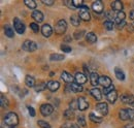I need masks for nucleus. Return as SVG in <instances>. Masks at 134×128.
Returning <instances> with one entry per match:
<instances>
[{"mask_svg":"<svg viewBox=\"0 0 134 128\" xmlns=\"http://www.w3.org/2000/svg\"><path fill=\"white\" fill-rule=\"evenodd\" d=\"M79 16L81 18V20H83V21H86V22L87 21H90L91 15L89 13V7L87 5H82L80 7V14H79Z\"/></svg>","mask_w":134,"mask_h":128,"instance_id":"obj_2","label":"nucleus"},{"mask_svg":"<svg viewBox=\"0 0 134 128\" xmlns=\"http://www.w3.org/2000/svg\"><path fill=\"white\" fill-rule=\"evenodd\" d=\"M127 112H128V116H129V120L134 121V110L133 109H128Z\"/></svg>","mask_w":134,"mask_h":128,"instance_id":"obj_44","label":"nucleus"},{"mask_svg":"<svg viewBox=\"0 0 134 128\" xmlns=\"http://www.w3.org/2000/svg\"><path fill=\"white\" fill-rule=\"evenodd\" d=\"M67 29V24L65 20H59L58 23L55 26V32L57 34H63L64 32L66 31Z\"/></svg>","mask_w":134,"mask_h":128,"instance_id":"obj_3","label":"nucleus"},{"mask_svg":"<svg viewBox=\"0 0 134 128\" xmlns=\"http://www.w3.org/2000/svg\"><path fill=\"white\" fill-rule=\"evenodd\" d=\"M70 90L73 91L74 93H79V92L83 91V87H82V85L77 84L76 82H73L72 84H70Z\"/></svg>","mask_w":134,"mask_h":128,"instance_id":"obj_20","label":"nucleus"},{"mask_svg":"<svg viewBox=\"0 0 134 128\" xmlns=\"http://www.w3.org/2000/svg\"><path fill=\"white\" fill-rule=\"evenodd\" d=\"M30 28L33 30V32L35 33H37V32L39 31V26H38V24H36V23H30Z\"/></svg>","mask_w":134,"mask_h":128,"instance_id":"obj_40","label":"nucleus"},{"mask_svg":"<svg viewBox=\"0 0 134 128\" xmlns=\"http://www.w3.org/2000/svg\"><path fill=\"white\" fill-rule=\"evenodd\" d=\"M69 108H70V110H75V109H79V101H77V99H75V100H72L70 103H69Z\"/></svg>","mask_w":134,"mask_h":128,"instance_id":"obj_38","label":"nucleus"},{"mask_svg":"<svg viewBox=\"0 0 134 128\" xmlns=\"http://www.w3.org/2000/svg\"><path fill=\"white\" fill-rule=\"evenodd\" d=\"M31 17L33 18L37 23H40V22L43 21V15H42V13L39 12V10H34L33 13H32V15H31Z\"/></svg>","mask_w":134,"mask_h":128,"instance_id":"obj_19","label":"nucleus"},{"mask_svg":"<svg viewBox=\"0 0 134 128\" xmlns=\"http://www.w3.org/2000/svg\"><path fill=\"white\" fill-rule=\"evenodd\" d=\"M27 109H28V112L30 114V116L31 117H35V110H34L32 106H27Z\"/></svg>","mask_w":134,"mask_h":128,"instance_id":"obj_47","label":"nucleus"},{"mask_svg":"<svg viewBox=\"0 0 134 128\" xmlns=\"http://www.w3.org/2000/svg\"><path fill=\"white\" fill-rule=\"evenodd\" d=\"M121 100L126 104L132 105V103L134 102V96L131 94H123L121 96Z\"/></svg>","mask_w":134,"mask_h":128,"instance_id":"obj_14","label":"nucleus"},{"mask_svg":"<svg viewBox=\"0 0 134 128\" xmlns=\"http://www.w3.org/2000/svg\"><path fill=\"white\" fill-rule=\"evenodd\" d=\"M70 127H71V126H68V125H66V124L63 125V126H61V128H70Z\"/></svg>","mask_w":134,"mask_h":128,"instance_id":"obj_54","label":"nucleus"},{"mask_svg":"<svg viewBox=\"0 0 134 128\" xmlns=\"http://www.w3.org/2000/svg\"><path fill=\"white\" fill-rule=\"evenodd\" d=\"M113 90H115V89H114V86L111 85L110 87H107V88H104V90H103V92H104V94H105V95H107V94H108L109 92H111Z\"/></svg>","mask_w":134,"mask_h":128,"instance_id":"obj_45","label":"nucleus"},{"mask_svg":"<svg viewBox=\"0 0 134 128\" xmlns=\"http://www.w3.org/2000/svg\"><path fill=\"white\" fill-rule=\"evenodd\" d=\"M77 101H79V110L80 111H85L89 108V102L87 101V99L85 97L77 98Z\"/></svg>","mask_w":134,"mask_h":128,"instance_id":"obj_11","label":"nucleus"},{"mask_svg":"<svg viewBox=\"0 0 134 128\" xmlns=\"http://www.w3.org/2000/svg\"><path fill=\"white\" fill-rule=\"evenodd\" d=\"M84 70H85V73H86V74H89V69L87 68V65H86V64H84Z\"/></svg>","mask_w":134,"mask_h":128,"instance_id":"obj_49","label":"nucleus"},{"mask_svg":"<svg viewBox=\"0 0 134 128\" xmlns=\"http://www.w3.org/2000/svg\"><path fill=\"white\" fill-rule=\"evenodd\" d=\"M72 2H73V5H74V7L76 8V7H81L82 5H84L83 3V0H72Z\"/></svg>","mask_w":134,"mask_h":128,"instance_id":"obj_41","label":"nucleus"},{"mask_svg":"<svg viewBox=\"0 0 134 128\" xmlns=\"http://www.w3.org/2000/svg\"><path fill=\"white\" fill-rule=\"evenodd\" d=\"M41 32H42V35L44 37H50L52 35V33H53V29H52V27L49 24H44L42 26V28H41Z\"/></svg>","mask_w":134,"mask_h":128,"instance_id":"obj_16","label":"nucleus"},{"mask_svg":"<svg viewBox=\"0 0 134 128\" xmlns=\"http://www.w3.org/2000/svg\"><path fill=\"white\" fill-rule=\"evenodd\" d=\"M95 110L102 116H106L107 113H108V106H107V104L105 102H99V103L96 104Z\"/></svg>","mask_w":134,"mask_h":128,"instance_id":"obj_6","label":"nucleus"},{"mask_svg":"<svg viewBox=\"0 0 134 128\" xmlns=\"http://www.w3.org/2000/svg\"><path fill=\"white\" fill-rule=\"evenodd\" d=\"M25 84L28 86V87H35V79H34L33 77H31V76H27L26 78H25Z\"/></svg>","mask_w":134,"mask_h":128,"instance_id":"obj_24","label":"nucleus"},{"mask_svg":"<svg viewBox=\"0 0 134 128\" xmlns=\"http://www.w3.org/2000/svg\"><path fill=\"white\" fill-rule=\"evenodd\" d=\"M84 30H77V31L74 32V34H73V36H74V38L75 39H81L82 37H83V35H84Z\"/></svg>","mask_w":134,"mask_h":128,"instance_id":"obj_39","label":"nucleus"},{"mask_svg":"<svg viewBox=\"0 0 134 128\" xmlns=\"http://www.w3.org/2000/svg\"><path fill=\"white\" fill-rule=\"evenodd\" d=\"M99 84L103 88H107V87L111 86V80L106 76H102L99 78Z\"/></svg>","mask_w":134,"mask_h":128,"instance_id":"obj_10","label":"nucleus"},{"mask_svg":"<svg viewBox=\"0 0 134 128\" xmlns=\"http://www.w3.org/2000/svg\"><path fill=\"white\" fill-rule=\"evenodd\" d=\"M54 111V108L49 104V103H44V104H42L41 106H40V113H41V115L42 116H44V117H48V116H50L51 114L53 113Z\"/></svg>","mask_w":134,"mask_h":128,"instance_id":"obj_7","label":"nucleus"},{"mask_svg":"<svg viewBox=\"0 0 134 128\" xmlns=\"http://www.w3.org/2000/svg\"><path fill=\"white\" fill-rule=\"evenodd\" d=\"M0 104H1V108H3V109H6L9 104L7 98L4 95H1V97H0Z\"/></svg>","mask_w":134,"mask_h":128,"instance_id":"obj_33","label":"nucleus"},{"mask_svg":"<svg viewBox=\"0 0 134 128\" xmlns=\"http://www.w3.org/2000/svg\"><path fill=\"white\" fill-rule=\"evenodd\" d=\"M115 74H116V77H117V79L119 81L125 80V74H124V72H123L119 67H116V68H115Z\"/></svg>","mask_w":134,"mask_h":128,"instance_id":"obj_28","label":"nucleus"},{"mask_svg":"<svg viewBox=\"0 0 134 128\" xmlns=\"http://www.w3.org/2000/svg\"><path fill=\"white\" fill-rule=\"evenodd\" d=\"M119 118H120L121 120H123V121L129 120V116H128L127 110H121V111L119 112Z\"/></svg>","mask_w":134,"mask_h":128,"instance_id":"obj_30","label":"nucleus"},{"mask_svg":"<svg viewBox=\"0 0 134 128\" xmlns=\"http://www.w3.org/2000/svg\"><path fill=\"white\" fill-rule=\"evenodd\" d=\"M70 22H71V24L73 26H79L81 24V18H80V16H77V15H73V16H71V18H70Z\"/></svg>","mask_w":134,"mask_h":128,"instance_id":"obj_29","label":"nucleus"},{"mask_svg":"<svg viewBox=\"0 0 134 128\" xmlns=\"http://www.w3.org/2000/svg\"><path fill=\"white\" fill-rule=\"evenodd\" d=\"M131 106H133V108H134V102L132 103V105H131Z\"/></svg>","mask_w":134,"mask_h":128,"instance_id":"obj_57","label":"nucleus"},{"mask_svg":"<svg viewBox=\"0 0 134 128\" xmlns=\"http://www.w3.org/2000/svg\"><path fill=\"white\" fill-rule=\"evenodd\" d=\"M22 48H23L24 51H26V52H34L37 49V45L34 41H32V40H25L23 42Z\"/></svg>","mask_w":134,"mask_h":128,"instance_id":"obj_4","label":"nucleus"},{"mask_svg":"<svg viewBox=\"0 0 134 128\" xmlns=\"http://www.w3.org/2000/svg\"><path fill=\"white\" fill-rule=\"evenodd\" d=\"M77 124H79L80 126H83V127L86 126V119H85V117L83 115H80V116L77 117Z\"/></svg>","mask_w":134,"mask_h":128,"instance_id":"obj_36","label":"nucleus"},{"mask_svg":"<svg viewBox=\"0 0 134 128\" xmlns=\"http://www.w3.org/2000/svg\"><path fill=\"white\" fill-rule=\"evenodd\" d=\"M47 85H48V89L51 92H56L60 88V83L57 81H49L47 83Z\"/></svg>","mask_w":134,"mask_h":128,"instance_id":"obj_9","label":"nucleus"},{"mask_svg":"<svg viewBox=\"0 0 134 128\" xmlns=\"http://www.w3.org/2000/svg\"><path fill=\"white\" fill-rule=\"evenodd\" d=\"M54 74H55V72H51V73H50V76H51V77H53Z\"/></svg>","mask_w":134,"mask_h":128,"instance_id":"obj_56","label":"nucleus"},{"mask_svg":"<svg viewBox=\"0 0 134 128\" xmlns=\"http://www.w3.org/2000/svg\"><path fill=\"white\" fill-rule=\"evenodd\" d=\"M14 27H15L16 32H18L19 34H23L25 32V25H24V23L20 19H18V18H15V20H14Z\"/></svg>","mask_w":134,"mask_h":128,"instance_id":"obj_5","label":"nucleus"},{"mask_svg":"<svg viewBox=\"0 0 134 128\" xmlns=\"http://www.w3.org/2000/svg\"><path fill=\"white\" fill-rule=\"evenodd\" d=\"M89 118H90V120H91L92 122H94V123H101V122H102V118H101V117H97V116L94 115L93 113H91V114L89 115Z\"/></svg>","mask_w":134,"mask_h":128,"instance_id":"obj_32","label":"nucleus"},{"mask_svg":"<svg viewBox=\"0 0 134 128\" xmlns=\"http://www.w3.org/2000/svg\"><path fill=\"white\" fill-rule=\"evenodd\" d=\"M64 4H65V5H67V7H68V8H70V9H75V7H74V5H73L72 0H69V1H64Z\"/></svg>","mask_w":134,"mask_h":128,"instance_id":"obj_42","label":"nucleus"},{"mask_svg":"<svg viewBox=\"0 0 134 128\" xmlns=\"http://www.w3.org/2000/svg\"><path fill=\"white\" fill-rule=\"evenodd\" d=\"M12 128H14V127H12Z\"/></svg>","mask_w":134,"mask_h":128,"instance_id":"obj_58","label":"nucleus"},{"mask_svg":"<svg viewBox=\"0 0 134 128\" xmlns=\"http://www.w3.org/2000/svg\"><path fill=\"white\" fill-rule=\"evenodd\" d=\"M74 80L77 84L80 85H83L87 82V76L83 73V72H76L75 73V77H74Z\"/></svg>","mask_w":134,"mask_h":128,"instance_id":"obj_13","label":"nucleus"},{"mask_svg":"<svg viewBox=\"0 0 134 128\" xmlns=\"http://www.w3.org/2000/svg\"><path fill=\"white\" fill-rule=\"evenodd\" d=\"M24 3L26 4L27 7H29L30 9H35L36 8V2L34 0H25Z\"/></svg>","mask_w":134,"mask_h":128,"instance_id":"obj_34","label":"nucleus"},{"mask_svg":"<svg viewBox=\"0 0 134 128\" xmlns=\"http://www.w3.org/2000/svg\"><path fill=\"white\" fill-rule=\"evenodd\" d=\"M127 29H128V30L133 31V27H132V26H130V25H129V26H127Z\"/></svg>","mask_w":134,"mask_h":128,"instance_id":"obj_53","label":"nucleus"},{"mask_svg":"<svg viewBox=\"0 0 134 128\" xmlns=\"http://www.w3.org/2000/svg\"><path fill=\"white\" fill-rule=\"evenodd\" d=\"M125 13L124 12H119L117 13V16H116V19H115V23L116 24H120V23H122V22H124V20H125Z\"/></svg>","mask_w":134,"mask_h":128,"instance_id":"obj_23","label":"nucleus"},{"mask_svg":"<svg viewBox=\"0 0 134 128\" xmlns=\"http://www.w3.org/2000/svg\"><path fill=\"white\" fill-rule=\"evenodd\" d=\"M86 40L89 44H94V42L97 41V36H96V34L94 32H89L86 35Z\"/></svg>","mask_w":134,"mask_h":128,"instance_id":"obj_18","label":"nucleus"},{"mask_svg":"<svg viewBox=\"0 0 134 128\" xmlns=\"http://www.w3.org/2000/svg\"><path fill=\"white\" fill-rule=\"evenodd\" d=\"M41 3L46 4V5H53L55 3V1L54 0H41Z\"/></svg>","mask_w":134,"mask_h":128,"instance_id":"obj_46","label":"nucleus"},{"mask_svg":"<svg viewBox=\"0 0 134 128\" xmlns=\"http://www.w3.org/2000/svg\"><path fill=\"white\" fill-rule=\"evenodd\" d=\"M63 116H64V118H65L66 120H72V119L74 118V112L69 109V110H66V111L64 112Z\"/></svg>","mask_w":134,"mask_h":128,"instance_id":"obj_31","label":"nucleus"},{"mask_svg":"<svg viewBox=\"0 0 134 128\" xmlns=\"http://www.w3.org/2000/svg\"><path fill=\"white\" fill-rule=\"evenodd\" d=\"M61 50L65 53H70L72 51V49L70 48L69 46H66V45H61Z\"/></svg>","mask_w":134,"mask_h":128,"instance_id":"obj_43","label":"nucleus"},{"mask_svg":"<svg viewBox=\"0 0 134 128\" xmlns=\"http://www.w3.org/2000/svg\"><path fill=\"white\" fill-rule=\"evenodd\" d=\"M110 6H111V9H113L114 12H116V13L123 12V10H122V9H123V3H122L121 1H119V0L113 1L111 4H110Z\"/></svg>","mask_w":134,"mask_h":128,"instance_id":"obj_12","label":"nucleus"},{"mask_svg":"<svg viewBox=\"0 0 134 128\" xmlns=\"http://www.w3.org/2000/svg\"><path fill=\"white\" fill-rule=\"evenodd\" d=\"M106 98H107V100H108L110 103L116 102V100H117V98H118L117 91H116V90H113L111 92H109V93L106 95Z\"/></svg>","mask_w":134,"mask_h":128,"instance_id":"obj_21","label":"nucleus"},{"mask_svg":"<svg viewBox=\"0 0 134 128\" xmlns=\"http://www.w3.org/2000/svg\"><path fill=\"white\" fill-rule=\"evenodd\" d=\"M65 40H66V41H71V38L68 36V37H66V38H65Z\"/></svg>","mask_w":134,"mask_h":128,"instance_id":"obj_55","label":"nucleus"},{"mask_svg":"<svg viewBox=\"0 0 134 128\" xmlns=\"http://www.w3.org/2000/svg\"><path fill=\"white\" fill-rule=\"evenodd\" d=\"M4 123L9 127H15L19 124V118L16 113H8L4 118Z\"/></svg>","mask_w":134,"mask_h":128,"instance_id":"obj_1","label":"nucleus"},{"mask_svg":"<svg viewBox=\"0 0 134 128\" xmlns=\"http://www.w3.org/2000/svg\"><path fill=\"white\" fill-rule=\"evenodd\" d=\"M104 27L106 28V30H113L114 29V22L110 21V20H107L104 22Z\"/></svg>","mask_w":134,"mask_h":128,"instance_id":"obj_35","label":"nucleus"},{"mask_svg":"<svg viewBox=\"0 0 134 128\" xmlns=\"http://www.w3.org/2000/svg\"><path fill=\"white\" fill-rule=\"evenodd\" d=\"M124 128H134V124H128V125H126Z\"/></svg>","mask_w":134,"mask_h":128,"instance_id":"obj_51","label":"nucleus"},{"mask_svg":"<svg viewBox=\"0 0 134 128\" xmlns=\"http://www.w3.org/2000/svg\"><path fill=\"white\" fill-rule=\"evenodd\" d=\"M129 18H130L131 20H134V10H132V12L130 13V15H129Z\"/></svg>","mask_w":134,"mask_h":128,"instance_id":"obj_50","label":"nucleus"},{"mask_svg":"<svg viewBox=\"0 0 134 128\" xmlns=\"http://www.w3.org/2000/svg\"><path fill=\"white\" fill-rule=\"evenodd\" d=\"M37 124H38V126L41 128H51V125L48 123V122H46V121H42V120H38L37 121Z\"/></svg>","mask_w":134,"mask_h":128,"instance_id":"obj_37","label":"nucleus"},{"mask_svg":"<svg viewBox=\"0 0 134 128\" xmlns=\"http://www.w3.org/2000/svg\"><path fill=\"white\" fill-rule=\"evenodd\" d=\"M70 128H80V126H79V124H72Z\"/></svg>","mask_w":134,"mask_h":128,"instance_id":"obj_52","label":"nucleus"},{"mask_svg":"<svg viewBox=\"0 0 134 128\" xmlns=\"http://www.w3.org/2000/svg\"><path fill=\"white\" fill-rule=\"evenodd\" d=\"M125 25H126V23H125V21H124V22H122V23L118 24L117 26H118V28H119V29H122V28H123V27H124Z\"/></svg>","mask_w":134,"mask_h":128,"instance_id":"obj_48","label":"nucleus"},{"mask_svg":"<svg viewBox=\"0 0 134 128\" xmlns=\"http://www.w3.org/2000/svg\"><path fill=\"white\" fill-rule=\"evenodd\" d=\"M61 79L67 84H72L73 83V77L70 73H68L67 71H63L61 73Z\"/></svg>","mask_w":134,"mask_h":128,"instance_id":"obj_17","label":"nucleus"},{"mask_svg":"<svg viewBox=\"0 0 134 128\" xmlns=\"http://www.w3.org/2000/svg\"><path fill=\"white\" fill-rule=\"evenodd\" d=\"M50 59L52 61H62V60L65 59V57H64V55H62V54H57V53H55V54H52V55H51Z\"/></svg>","mask_w":134,"mask_h":128,"instance_id":"obj_25","label":"nucleus"},{"mask_svg":"<svg viewBox=\"0 0 134 128\" xmlns=\"http://www.w3.org/2000/svg\"><path fill=\"white\" fill-rule=\"evenodd\" d=\"M47 87H48L47 83H44V82H38V84H36V85H35L34 89H35V91H36V92H40V91L44 90Z\"/></svg>","mask_w":134,"mask_h":128,"instance_id":"obj_26","label":"nucleus"},{"mask_svg":"<svg viewBox=\"0 0 134 128\" xmlns=\"http://www.w3.org/2000/svg\"><path fill=\"white\" fill-rule=\"evenodd\" d=\"M4 33H5V35H6L7 37H9V38L14 37V35H15V32H14L13 28H12L9 25H6V26L4 27Z\"/></svg>","mask_w":134,"mask_h":128,"instance_id":"obj_27","label":"nucleus"},{"mask_svg":"<svg viewBox=\"0 0 134 128\" xmlns=\"http://www.w3.org/2000/svg\"><path fill=\"white\" fill-rule=\"evenodd\" d=\"M99 76H98V73H96V72H92L91 74H90V81H91V84L93 85V86H97L98 84H99Z\"/></svg>","mask_w":134,"mask_h":128,"instance_id":"obj_22","label":"nucleus"},{"mask_svg":"<svg viewBox=\"0 0 134 128\" xmlns=\"http://www.w3.org/2000/svg\"><path fill=\"white\" fill-rule=\"evenodd\" d=\"M90 93H91V95L94 97V99L97 100V101H100L101 99H102V93H101V91L98 88H93V89H91Z\"/></svg>","mask_w":134,"mask_h":128,"instance_id":"obj_15","label":"nucleus"},{"mask_svg":"<svg viewBox=\"0 0 134 128\" xmlns=\"http://www.w3.org/2000/svg\"><path fill=\"white\" fill-rule=\"evenodd\" d=\"M103 7H104L103 3L101 1H99V0L94 1L93 4H92V9H93V12L95 14H101L103 12Z\"/></svg>","mask_w":134,"mask_h":128,"instance_id":"obj_8","label":"nucleus"}]
</instances>
